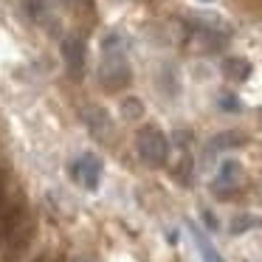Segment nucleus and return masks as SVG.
I'll return each instance as SVG.
<instances>
[{"label": "nucleus", "mask_w": 262, "mask_h": 262, "mask_svg": "<svg viewBox=\"0 0 262 262\" xmlns=\"http://www.w3.org/2000/svg\"><path fill=\"white\" fill-rule=\"evenodd\" d=\"M102 48H104V57H102V62H99V82H102L104 91L116 93V91L130 85L133 71H130V62H127L124 51H121V37L119 34L104 37Z\"/></svg>", "instance_id": "nucleus-1"}, {"label": "nucleus", "mask_w": 262, "mask_h": 262, "mask_svg": "<svg viewBox=\"0 0 262 262\" xmlns=\"http://www.w3.org/2000/svg\"><path fill=\"white\" fill-rule=\"evenodd\" d=\"M136 147L147 166H164L169 161V138L158 127H141L136 136Z\"/></svg>", "instance_id": "nucleus-2"}, {"label": "nucleus", "mask_w": 262, "mask_h": 262, "mask_svg": "<svg viewBox=\"0 0 262 262\" xmlns=\"http://www.w3.org/2000/svg\"><path fill=\"white\" fill-rule=\"evenodd\" d=\"M79 119H82V124L88 127V133H91L93 138H99V141H107V138L113 136V119H110V113L104 107H99V104H85V107L79 110Z\"/></svg>", "instance_id": "nucleus-3"}, {"label": "nucleus", "mask_w": 262, "mask_h": 262, "mask_svg": "<svg viewBox=\"0 0 262 262\" xmlns=\"http://www.w3.org/2000/svg\"><path fill=\"white\" fill-rule=\"evenodd\" d=\"M31 239H34V220L29 217L17 231L6 239V245H3V248H6V251H3V259H6V262H20L26 256V251H29Z\"/></svg>", "instance_id": "nucleus-4"}, {"label": "nucleus", "mask_w": 262, "mask_h": 262, "mask_svg": "<svg viewBox=\"0 0 262 262\" xmlns=\"http://www.w3.org/2000/svg\"><path fill=\"white\" fill-rule=\"evenodd\" d=\"M59 51H62L65 68L71 71V76H74V79H82V74H85V59H88L85 42H82L79 37H65Z\"/></svg>", "instance_id": "nucleus-5"}, {"label": "nucleus", "mask_w": 262, "mask_h": 262, "mask_svg": "<svg viewBox=\"0 0 262 262\" xmlns=\"http://www.w3.org/2000/svg\"><path fill=\"white\" fill-rule=\"evenodd\" d=\"M71 175H74L85 189H96L99 181H102V161H99V155H93V152L82 155V158L74 164Z\"/></svg>", "instance_id": "nucleus-6"}, {"label": "nucleus", "mask_w": 262, "mask_h": 262, "mask_svg": "<svg viewBox=\"0 0 262 262\" xmlns=\"http://www.w3.org/2000/svg\"><path fill=\"white\" fill-rule=\"evenodd\" d=\"M26 220H29V217H26V206H23V200L3 206V209H0V245H6V239L12 237V234L17 231V228L23 226Z\"/></svg>", "instance_id": "nucleus-7"}, {"label": "nucleus", "mask_w": 262, "mask_h": 262, "mask_svg": "<svg viewBox=\"0 0 262 262\" xmlns=\"http://www.w3.org/2000/svg\"><path fill=\"white\" fill-rule=\"evenodd\" d=\"M220 71H223V76H228L231 82H245L251 76V62L243 57H226L220 62Z\"/></svg>", "instance_id": "nucleus-8"}, {"label": "nucleus", "mask_w": 262, "mask_h": 262, "mask_svg": "<svg viewBox=\"0 0 262 262\" xmlns=\"http://www.w3.org/2000/svg\"><path fill=\"white\" fill-rule=\"evenodd\" d=\"M245 144V136L237 130H226L220 136H214L209 141V152H220V149H234V147H243Z\"/></svg>", "instance_id": "nucleus-9"}, {"label": "nucleus", "mask_w": 262, "mask_h": 262, "mask_svg": "<svg viewBox=\"0 0 262 262\" xmlns=\"http://www.w3.org/2000/svg\"><path fill=\"white\" fill-rule=\"evenodd\" d=\"M192 237H194V245H198V251H200V256H203V262H223V256L217 254V248H214V245H211L209 239H206L194 226H192Z\"/></svg>", "instance_id": "nucleus-10"}, {"label": "nucleus", "mask_w": 262, "mask_h": 262, "mask_svg": "<svg viewBox=\"0 0 262 262\" xmlns=\"http://www.w3.org/2000/svg\"><path fill=\"white\" fill-rule=\"evenodd\" d=\"M121 116H124L127 121H138L144 116V104H141V99H136V96H127L124 102H121Z\"/></svg>", "instance_id": "nucleus-11"}, {"label": "nucleus", "mask_w": 262, "mask_h": 262, "mask_svg": "<svg viewBox=\"0 0 262 262\" xmlns=\"http://www.w3.org/2000/svg\"><path fill=\"white\" fill-rule=\"evenodd\" d=\"M239 169H243V166H239L237 161H226V164L220 166V178H217V183H223V186H226V183H234L239 178Z\"/></svg>", "instance_id": "nucleus-12"}, {"label": "nucleus", "mask_w": 262, "mask_h": 262, "mask_svg": "<svg viewBox=\"0 0 262 262\" xmlns=\"http://www.w3.org/2000/svg\"><path fill=\"white\" fill-rule=\"evenodd\" d=\"M259 226V220L256 217H251V214H237L231 220V234H243V231H248V228H256Z\"/></svg>", "instance_id": "nucleus-13"}, {"label": "nucleus", "mask_w": 262, "mask_h": 262, "mask_svg": "<svg viewBox=\"0 0 262 262\" xmlns=\"http://www.w3.org/2000/svg\"><path fill=\"white\" fill-rule=\"evenodd\" d=\"M26 9H29V14L34 20H42V14H46V0H26Z\"/></svg>", "instance_id": "nucleus-14"}, {"label": "nucleus", "mask_w": 262, "mask_h": 262, "mask_svg": "<svg viewBox=\"0 0 262 262\" xmlns=\"http://www.w3.org/2000/svg\"><path fill=\"white\" fill-rule=\"evenodd\" d=\"M220 107H223V110H231V113H237V110H239L237 96H220Z\"/></svg>", "instance_id": "nucleus-15"}, {"label": "nucleus", "mask_w": 262, "mask_h": 262, "mask_svg": "<svg viewBox=\"0 0 262 262\" xmlns=\"http://www.w3.org/2000/svg\"><path fill=\"white\" fill-rule=\"evenodd\" d=\"M178 172H181V181H183V183H189V181H192V175H189V172H192V161H183Z\"/></svg>", "instance_id": "nucleus-16"}, {"label": "nucleus", "mask_w": 262, "mask_h": 262, "mask_svg": "<svg viewBox=\"0 0 262 262\" xmlns=\"http://www.w3.org/2000/svg\"><path fill=\"white\" fill-rule=\"evenodd\" d=\"M6 206V183H3V178H0V209Z\"/></svg>", "instance_id": "nucleus-17"}, {"label": "nucleus", "mask_w": 262, "mask_h": 262, "mask_svg": "<svg viewBox=\"0 0 262 262\" xmlns=\"http://www.w3.org/2000/svg\"><path fill=\"white\" fill-rule=\"evenodd\" d=\"M203 220H206V226H209V228H217V220L209 214V211H203Z\"/></svg>", "instance_id": "nucleus-18"}, {"label": "nucleus", "mask_w": 262, "mask_h": 262, "mask_svg": "<svg viewBox=\"0 0 262 262\" xmlns=\"http://www.w3.org/2000/svg\"><path fill=\"white\" fill-rule=\"evenodd\" d=\"M34 262H48V259H46V256H37V259H34Z\"/></svg>", "instance_id": "nucleus-19"}, {"label": "nucleus", "mask_w": 262, "mask_h": 262, "mask_svg": "<svg viewBox=\"0 0 262 262\" xmlns=\"http://www.w3.org/2000/svg\"><path fill=\"white\" fill-rule=\"evenodd\" d=\"M57 262H68V259H65V256H59V259H57Z\"/></svg>", "instance_id": "nucleus-20"}, {"label": "nucleus", "mask_w": 262, "mask_h": 262, "mask_svg": "<svg viewBox=\"0 0 262 262\" xmlns=\"http://www.w3.org/2000/svg\"><path fill=\"white\" fill-rule=\"evenodd\" d=\"M76 262H93V259H76Z\"/></svg>", "instance_id": "nucleus-21"}]
</instances>
